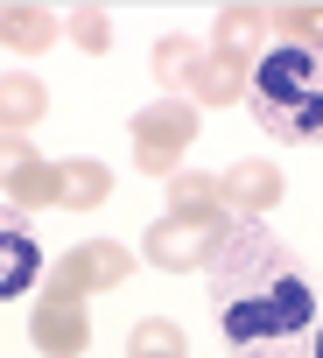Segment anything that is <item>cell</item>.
I'll return each mask as SVG.
<instances>
[{"label":"cell","instance_id":"cell-3","mask_svg":"<svg viewBox=\"0 0 323 358\" xmlns=\"http://www.w3.org/2000/svg\"><path fill=\"white\" fill-rule=\"evenodd\" d=\"M190 134H197V120H190L183 106H148V113L134 120V155H141V169L162 176V169L190 148Z\"/></svg>","mask_w":323,"mask_h":358},{"label":"cell","instance_id":"cell-12","mask_svg":"<svg viewBox=\"0 0 323 358\" xmlns=\"http://www.w3.org/2000/svg\"><path fill=\"white\" fill-rule=\"evenodd\" d=\"M71 22H78V43H92V50L106 43V15H99V8H85V15H71Z\"/></svg>","mask_w":323,"mask_h":358},{"label":"cell","instance_id":"cell-4","mask_svg":"<svg viewBox=\"0 0 323 358\" xmlns=\"http://www.w3.org/2000/svg\"><path fill=\"white\" fill-rule=\"evenodd\" d=\"M36 281H43V246H36L29 218L22 211H0V302L29 295Z\"/></svg>","mask_w":323,"mask_h":358},{"label":"cell","instance_id":"cell-10","mask_svg":"<svg viewBox=\"0 0 323 358\" xmlns=\"http://www.w3.org/2000/svg\"><path fill=\"white\" fill-rule=\"evenodd\" d=\"M64 274H71V281H113V274H127V260H120V253H106V246H92V253H85V260H71Z\"/></svg>","mask_w":323,"mask_h":358},{"label":"cell","instance_id":"cell-5","mask_svg":"<svg viewBox=\"0 0 323 358\" xmlns=\"http://www.w3.org/2000/svg\"><path fill=\"white\" fill-rule=\"evenodd\" d=\"M57 36V22L43 8H0V43H15V50H43Z\"/></svg>","mask_w":323,"mask_h":358},{"label":"cell","instance_id":"cell-13","mask_svg":"<svg viewBox=\"0 0 323 358\" xmlns=\"http://www.w3.org/2000/svg\"><path fill=\"white\" fill-rule=\"evenodd\" d=\"M309 358H323V316H316V337H309Z\"/></svg>","mask_w":323,"mask_h":358},{"label":"cell","instance_id":"cell-7","mask_svg":"<svg viewBox=\"0 0 323 358\" xmlns=\"http://www.w3.org/2000/svg\"><path fill=\"white\" fill-rule=\"evenodd\" d=\"M43 113V85L36 78H8V85H0V120H8V127H29Z\"/></svg>","mask_w":323,"mask_h":358},{"label":"cell","instance_id":"cell-6","mask_svg":"<svg viewBox=\"0 0 323 358\" xmlns=\"http://www.w3.org/2000/svg\"><path fill=\"white\" fill-rule=\"evenodd\" d=\"M78 337H85V330H78V309H71V302H43V309H36V344H43V351H78Z\"/></svg>","mask_w":323,"mask_h":358},{"label":"cell","instance_id":"cell-8","mask_svg":"<svg viewBox=\"0 0 323 358\" xmlns=\"http://www.w3.org/2000/svg\"><path fill=\"white\" fill-rule=\"evenodd\" d=\"M225 197H239V204H267V197H281V176H274V169H260V162H246V169H232Z\"/></svg>","mask_w":323,"mask_h":358},{"label":"cell","instance_id":"cell-9","mask_svg":"<svg viewBox=\"0 0 323 358\" xmlns=\"http://www.w3.org/2000/svg\"><path fill=\"white\" fill-rule=\"evenodd\" d=\"M57 183H64V190H57L64 204H99V197L113 190V183H106V169H85V162H78V169H57Z\"/></svg>","mask_w":323,"mask_h":358},{"label":"cell","instance_id":"cell-1","mask_svg":"<svg viewBox=\"0 0 323 358\" xmlns=\"http://www.w3.org/2000/svg\"><path fill=\"white\" fill-rule=\"evenodd\" d=\"M211 309H218V330L232 351L246 358H309V330H316V281L309 267L260 225H225L218 246H211Z\"/></svg>","mask_w":323,"mask_h":358},{"label":"cell","instance_id":"cell-2","mask_svg":"<svg viewBox=\"0 0 323 358\" xmlns=\"http://www.w3.org/2000/svg\"><path fill=\"white\" fill-rule=\"evenodd\" d=\"M253 127L274 141H323V36H288L253 57Z\"/></svg>","mask_w":323,"mask_h":358},{"label":"cell","instance_id":"cell-11","mask_svg":"<svg viewBox=\"0 0 323 358\" xmlns=\"http://www.w3.org/2000/svg\"><path fill=\"white\" fill-rule=\"evenodd\" d=\"M134 351H169V358H176V351H183V337H176L169 323H148V330L134 337Z\"/></svg>","mask_w":323,"mask_h":358}]
</instances>
